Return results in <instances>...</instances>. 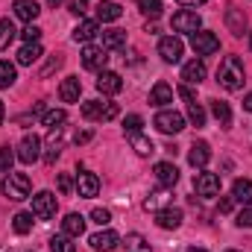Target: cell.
<instances>
[{"label":"cell","mask_w":252,"mask_h":252,"mask_svg":"<svg viewBox=\"0 0 252 252\" xmlns=\"http://www.w3.org/2000/svg\"><path fill=\"white\" fill-rule=\"evenodd\" d=\"M21 38H24L27 44H32V41H38V38H41V30H38L35 24H27V27L21 30Z\"/></svg>","instance_id":"obj_41"},{"label":"cell","mask_w":252,"mask_h":252,"mask_svg":"<svg viewBox=\"0 0 252 252\" xmlns=\"http://www.w3.org/2000/svg\"><path fill=\"white\" fill-rule=\"evenodd\" d=\"M179 94L185 97V103H196V97H193V91H190L188 85H179Z\"/></svg>","instance_id":"obj_49"},{"label":"cell","mask_w":252,"mask_h":252,"mask_svg":"<svg viewBox=\"0 0 252 252\" xmlns=\"http://www.w3.org/2000/svg\"><path fill=\"white\" fill-rule=\"evenodd\" d=\"M32 214H35L38 220H50V217L56 214V196H53L50 190H38V193L32 196Z\"/></svg>","instance_id":"obj_6"},{"label":"cell","mask_w":252,"mask_h":252,"mask_svg":"<svg viewBox=\"0 0 252 252\" xmlns=\"http://www.w3.org/2000/svg\"><path fill=\"white\" fill-rule=\"evenodd\" d=\"M244 76H247V70H244V62H241L238 56H226V59L220 62L217 82H220L226 91H238V88H244Z\"/></svg>","instance_id":"obj_1"},{"label":"cell","mask_w":252,"mask_h":252,"mask_svg":"<svg viewBox=\"0 0 252 252\" xmlns=\"http://www.w3.org/2000/svg\"><path fill=\"white\" fill-rule=\"evenodd\" d=\"M106 50L103 47H94V44H85V50H82V67H88V70H103L106 67Z\"/></svg>","instance_id":"obj_14"},{"label":"cell","mask_w":252,"mask_h":252,"mask_svg":"<svg viewBox=\"0 0 252 252\" xmlns=\"http://www.w3.org/2000/svg\"><path fill=\"white\" fill-rule=\"evenodd\" d=\"M30 190H32V185H30V176L27 173H6V182H3V193L9 196V199H15V202H21V199H27L30 196Z\"/></svg>","instance_id":"obj_2"},{"label":"cell","mask_w":252,"mask_h":252,"mask_svg":"<svg viewBox=\"0 0 252 252\" xmlns=\"http://www.w3.org/2000/svg\"><path fill=\"white\" fill-rule=\"evenodd\" d=\"M67 121V112L64 109H53V112H44V126L47 129H56V126H62Z\"/></svg>","instance_id":"obj_38"},{"label":"cell","mask_w":252,"mask_h":252,"mask_svg":"<svg viewBox=\"0 0 252 252\" xmlns=\"http://www.w3.org/2000/svg\"><path fill=\"white\" fill-rule=\"evenodd\" d=\"M244 109H247V112H252V94H247V100H244Z\"/></svg>","instance_id":"obj_52"},{"label":"cell","mask_w":252,"mask_h":252,"mask_svg":"<svg viewBox=\"0 0 252 252\" xmlns=\"http://www.w3.org/2000/svg\"><path fill=\"white\" fill-rule=\"evenodd\" d=\"M250 50H252V35H250Z\"/></svg>","instance_id":"obj_56"},{"label":"cell","mask_w":252,"mask_h":252,"mask_svg":"<svg viewBox=\"0 0 252 252\" xmlns=\"http://www.w3.org/2000/svg\"><path fill=\"white\" fill-rule=\"evenodd\" d=\"M50 252H76V247L70 244V235H53L50 238Z\"/></svg>","instance_id":"obj_36"},{"label":"cell","mask_w":252,"mask_h":252,"mask_svg":"<svg viewBox=\"0 0 252 252\" xmlns=\"http://www.w3.org/2000/svg\"><path fill=\"white\" fill-rule=\"evenodd\" d=\"M12 161H15L12 147H0V170H3V173H9V170H12Z\"/></svg>","instance_id":"obj_40"},{"label":"cell","mask_w":252,"mask_h":252,"mask_svg":"<svg viewBox=\"0 0 252 252\" xmlns=\"http://www.w3.org/2000/svg\"><path fill=\"white\" fill-rule=\"evenodd\" d=\"M182 50H185V44H182V38H176V35H167V38L158 41V56L167 64L179 62V59H182Z\"/></svg>","instance_id":"obj_9"},{"label":"cell","mask_w":252,"mask_h":252,"mask_svg":"<svg viewBox=\"0 0 252 252\" xmlns=\"http://www.w3.org/2000/svg\"><path fill=\"white\" fill-rule=\"evenodd\" d=\"M141 126H144V118H141V115H129V118L124 121L126 135H132V132H141Z\"/></svg>","instance_id":"obj_42"},{"label":"cell","mask_w":252,"mask_h":252,"mask_svg":"<svg viewBox=\"0 0 252 252\" xmlns=\"http://www.w3.org/2000/svg\"><path fill=\"white\" fill-rule=\"evenodd\" d=\"M91 138H94V132H91V129H82V132H76V135H73V141H76V144H88Z\"/></svg>","instance_id":"obj_48"},{"label":"cell","mask_w":252,"mask_h":252,"mask_svg":"<svg viewBox=\"0 0 252 252\" xmlns=\"http://www.w3.org/2000/svg\"><path fill=\"white\" fill-rule=\"evenodd\" d=\"M76 190H79V196L91 199V196H97V190H100V179H97L94 173H88V170H79V173H76Z\"/></svg>","instance_id":"obj_15"},{"label":"cell","mask_w":252,"mask_h":252,"mask_svg":"<svg viewBox=\"0 0 252 252\" xmlns=\"http://www.w3.org/2000/svg\"><path fill=\"white\" fill-rule=\"evenodd\" d=\"M97 35H100V24H97V21H82V24L73 30V41H85V44L94 41Z\"/></svg>","instance_id":"obj_22"},{"label":"cell","mask_w":252,"mask_h":252,"mask_svg":"<svg viewBox=\"0 0 252 252\" xmlns=\"http://www.w3.org/2000/svg\"><path fill=\"white\" fill-rule=\"evenodd\" d=\"M138 6H141V12H144L147 18H153V21L161 15V0H141Z\"/></svg>","instance_id":"obj_39"},{"label":"cell","mask_w":252,"mask_h":252,"mask_svg":"<svg viewBox=\"0 0 252 252\" xmlns=\"http://www.w3.org/2000/svg\"><path fill=\"white\" fill-rule=\"evenodd\" d=\"M91 220H94L97 226H109V223H112V214H109V208H94V211H91Z\"/></svg>","instance_id":"obj_43"},{"label":"cell","mask_w":252,"mask_h":252,"mask_svg":"<svg viewBox=\"0 0 252 252\" xmlns=\"http://www.w3.org/2000/svg\"><path fill=\"white\" fill-rule=\"evenodd\" d=\"M24 164H32L41 158V138L38 135H24L21 144H18V153H15Z\"/></svg>","instance_id":"obj_5"},{"label":"cell","mask_w":252,"mask_h":252,"mask_svg":"<svg viewBox=\"0 0 252 252\" xmlns=\"http://www.w3.org/2000/svg\"><path fill=\"white\" fill-rule=\"evenodd\" d=\"M12 9H15V15H18L21 21H27V24H32V21L41 15V6H38L35 0H15Z\"/></svg>","instance_id":"obj_18"},{"label":"cell","mask_w":252,"mask_h":252,"mask_svg":"<svg viewBox=\"0 0 252 252\" xmlns=\"http://www.w3.org/2000/svg\"><path fill=\"white\" fill-rule=\"evenodd\" d=\"M193 188H196V193H199L202 199H211V196L220 193V176H217V173H196Z\"/></svg>","instance_id":"obj_10"},{"label":"cell","mask_w":252,"mask_h":252,"mask_svg":"<svg viewBox=\"0 0 252 252\" xmlns=\"http://www.w3.org/2000/svg\"><path fill=\"white\" fill-rule=\"evenodd\" d=\"M62 62H64L62 56H50V62L41 67V79H47V76H50L53 70H59V67H62Z\"/></svg>","instance_id":"obj_44"},{"label":"cell","mask_w":252,"mask_h":252,"mask_svg":"<svg viewBox=\"0 0 252 252\" xmlns=\"http://www.w3.org/2000/svg\"><path fill=\"white\" fill-rule=\"evenodd\" d=\"M62 229H64V235L79 238V235L85 232V217H82V214H67L62 220Z\"/></svg>","instance_id":"obj_28"},{"label":"cell","mask_w":252,"mask_h":252,"mask_svg":"<svg viewBox=\"0 0 252 252\" xmlns=\"http://www.w3.org/2000/svg\"><path fill=\"white\" fill-rule=\"evenodd\" d=\"M199 27H202V18L193 12V9H182V12H176L173 15V30L176 32H199Z\"/></svg>","instance_id":"obj_8"},{"label":"cell","mask_w":252,"mask_h":252,"mask_svg":"<svg viewBox=\"0 0 252 252\" xmlns=\"http://www.w3.org/2000/svg\"><path fill=\"white\" fill-rule=\"evenodd\" d=\"M3 115H6V109H3V100H0V124H3Z\"/></svg>","instance_id":"obj_53"},{"label":"cell","mask_w":252,"mask_h":252,"mask_svg":"<svg viewBox=\"0 0 252 252\" xmlns=\"http://www.w3.org/2000/svg\"><path fill=\"white\" fill-rule=\"evenodd\" d=\"M238 226H244V229H252V208H244V211L238 214Z\"/></svg>","instance_id":"obj_46"},{"label":"cell","mask_w":252,"mask_h":252,"mask_svg":"<svg viewBox=\"0 0 252 252\" xmlns=\"http://www.w3.org/2000/svg\"><path fill=\"white\" fill-rule=\"evenodd\" d=\"M167 205H170V193L164 188L147 193V199H144V208H147V211H161V208H167Z\"/></svg>","instance_id":"obj_26"},{"label":"cell","mask_w":252,"mask_h":252,"mask_svg":"<svg viewBox=\"0 0 252 252\" xmlns=\"http://www.w3.org/2000/svg\"><path fill=\"white\" fill-rule=\"evenodd\" d=\"M129 144H132V150H135L138 156H144V158L156 153V144H153L147 135H141V132H132V135H129Z\"/></svg>","instance_id":"obj_25"},{"label":"cell","mask_w":252,"mask_h":252,"mask_svg":"<svg viewBox=\"0 0 252 252\" xmlns=\"http://www.w3.org/2000/svg\"><path fill=\"white\" fill-rule=\"evenodd\" d=\"M126 252H153V247L144 235L132 232V235H126Z\"/></svg>","instance_id":"obj_32"},{"label":"cell","mask_w":252,"mask_h":252,"mask_svg":"<svg viewBox=\"0 0 252 252\" xmlns=\"http://www.w3.org/2000/svg\"><path fill=\"white\" fill-rule=\"evenodd\" d=\"M153 124H156L158 132H164V135H176V132L185 129V118H182L179 112H158Z\"/></svg>","instance_id":"obj_7"},{"label":"cell","mask_w":252,"mask_h":252,"mask_svg":"<svg viewBox=\"0 0 252 252\" xmlns=\"http://www.w3.org/2000/svg\"><path fill=\"white\" fill-rule=\"evenodd\" d=\"M232 196H235V202L250 205L252 202V179H235V185H232Z\"/></svg>","instance_id":"obj_27"},{"label":"cell","mask_w":252,"mask_h":252,"mask_svg":"<svg viewBox=\"0 0 252 252\" xmlns=\"http://www.w3.org/2000/svg\"><path fill=\"white\" fill-rule=\"evenodd\" d=\"M15 35H18L15 24H12L9 18H3V21H0V50H6V47L15 41Z\"/></svg>","instance_id":"obj_34"},{"label":"cell","mask_w":252,"mask_h":252,"mask_svg":"<svg viewBox=\"0 0 252 252\" xmlns=\"http://www.w3.org/2000/svg\"><path fill=\"white\" fill-rule=\"evenodd\" d=\"M226 27H229L232 35H244V30H247V15H244V9H238V6L226 9Z\"/></svg>","instance_id":"obj_20"},{"label":"cell","mask_w":252,"mask_h":252,"mask_svg":"<svg viewBox=\"0 0 252 252\" xmlns=\"http://www.w3.org/2000/svg\"><path fill=\"white\" fill-rule=\"evenodd\" d=\"M188 252H205V250H202V247H190Z\"/></svg>","instance_id":"obj_54"},{"label":"cell","mask_w":252,"mask_h":252,"mask_svg":"<svg viewBox=\"0 0 252 252\" xmlns=\"http://www.w3.org/2000/svg\"><path fill=\"white\" fill-rule=\"evenodd\" d=\"M211 115L217 118L220 126L232 124V109H229V103H223V100H211Z\"/></svg>","instance_id":"obj_31"},{"label":"cell","mask_w":252,"mask_h":252,"mask_svg":"<svg viewBox=\"0 0 252 252\" xmlns=\"http://www.w3.org/2000/svg\"><path fill=\"white\" fill-rule=\"evenodd\" d=\"M121 15H124V9H121L118 3H112V0H100V6H97V21L109 24V21H118Z\"/></svg>","instance_id":"obj_24"},{"label":"cell","mask_w":252,"mask_h":252,"mask_svg":"<svg viewBox=\"0 0 252 252\" xmlns=\"http://www.w3.org/2000/svg\"><path fill=\"white\" fill-rule=\"evenodd\" d=\"M67 9L73 15H85L88 12V0H67Z\"/></svg>","instance_id":"obj_45"},{"label":"cell","mask_w":252,"mask_h":252,"mask_svg":"<svg viewBox=\"0 0 252 252\" xmlns=\"http://www.w3.org/2000/svg\"><path fill=\"white\" fill-rule=\"evenodd\" d=\"M79 94H82V82H79V76H67V79H62V85H59V97H62V103H76Z\"/></svg>","instance_id":"obj_19"},{"label":"cell","mask_w":252,"mask_h":252,"mask_svg":"<svg viewBox=\"0 0 252 252\" xmlns=\"http://www.w3.org/2000/svg\"><path fill=\"white\" fill-rule=\"evenodd\" d=\"M0 252H6V250H3V247H0Z\"/></svg>","instance_id":"obj_58"},{"label":"cell","mask_w":252,"mask_h":252,"mask_svg":"<svg viewBox=\"0 0 252 252\" xmlns=\"http://www.w3.org/2000/svg\"><path fill=\"white\" fill-rule=\"evenodd\" d=\"M188 121L196 126V129L205 126V109H202L199 103H188Z\"/></svg>","instance_id":"obj_37"},{"label":"cell","mask_w":252,"mask_h":252,"mask_svg":"<svg viewBox=\"0 0 252 252\" xmlns=\"http://www.w3.org/2000/svg\"><path fill=\"white\" fill-rule=\"evenodd\" d=\"M150 103H153V106H167V103H173V88H170L167 82H156L153 91H150Z\"/></svg>","instance_id":"obj_23"},{"label":"cell","mask_w":252,"mask_h":252,"mask_svg":"<svg viewBox=\"0 0 252 252\" xmlns=\"http://www.w3.org/2000/svg\"><path fill=\"white\" fill-rule=\"evenodd\" d=\"M190 47H193V53H196V56H211V53H217V50H220V38H217L214 32L199 30V32H193V35H190Z\"/></svg>","instance_id":"obj_4"},{"label":"cell","mask_w":252,"mask_h":252,"mask_svg":"<svg viewBox=\"0 0 252 252\" xmlns=\"http://www.w3.org/2000/svg\"><path fill=\"white\" fill-rule=\"evenodd\" d=\"M59 190H62V193H70V190H73V179H70L67 173H59Z\"/></svg>","instance_id":"obj_47"},{"label":"cell","mask_w":252,"mask_h":252,"mask_svg":"<svg viewBox=\"0 0 252 252\" xmlns=\"http://www.w3.org/2000/svg\"><path fill=\"white\" fill-rule=\"evenodd\" d=\"M32 217H35V214H30V211H18V214L12 217V229H15L18 235H27V232L32 229Z\"/></svg>","instance_id":"obj_33"},{"label":"cell","mask_w":252,"mask_h":252,"mask_svg":"<svg viewBox=\"0 0 252 252\" xmlns=\"http://www.w3.org/2000/svg\"><path fill=\"white\" fill-rule=\"evenodd\" d=\"M124 44H126L124 30H106L103 32V50H121Z\"/></svg>","instance_id":"obj_30"},{"label":"cell","mask_w":252,"mask_h":252,"mask_svg":"<svg viewBox=\"0 0 252 252\" xmlns=\"http://www.w3.org/2000/svg\"><path fill=\"white\" fill-rule=\"evenodd\" d=\"M179 3H182V6H202L205 0H179Z\"/></svg>","instance_id":"obj_51"},{"label":"cell","mask_w":252,"mask_h":252,"mask_svg":"<svg viewBox=\"0 0 252 252\" xmlns=\"http://www.w3.org/2000/svg\"><path fill=\"white\" fill-rule=\"evenodd\" d=\"M41 56H44V50H41V44H38V41L24 44V47H21V53H18V64H32V62H38Z\"/></svg>","instance_id":"obj_29"},{"label":"cell","mask_w":252,"mask_h":252,"mask_svg":"<svg viewBox=\"0 0 252 252\" xmlns=\"http://www.w3.org/2000/svg\"><path fill=\"white\" fill-rule=\"evenodd\" d=\"M91 250L97 252H112L118 250V244H121V235L118 232H112V229H106V232H97V235H91Z\"/></svg>","instance_id":"obj_13"},{"label":"cell","mask_w":252,"mask_h":252,"mask_svg":"<svg viewBox=\"0 0 252 252\" xmlns=\"http://www.w3.org/2000/svg\"><path fill=\"white\" fill-rule=\"evenodd\" d=\"M182 220H185L182 208H173V205H167V208L156 211V226H158V229H179V226H182Z\"/></svg>","instance_id":"obj_12"},{"label":"cell","mask_w":252,"mask_h":252,"mask_svg":"<svg viewBox=\"0 0 252 252\" xmlns=\"http://www.w3.org/2000/svg\"><path fill=\"white\" fill-rule=\"evenodd\" d=\"M205 76H208V67H205L202 59H193V62H188L185 67H182V79H185V85H199Z\"/></svg>","instance_id":"obj_17"},{"label":"cell","mask_w":252,"mask_h":252,"mask_svg":"<svg viewBox=\"0 0 252 252\" xmlns=\"http://www.w3.org/2000/svg\"><path fill=\"white\" fill-rule=\"evenodd\" d=\"M82 118L85 121H115L118 118V103L88 100V103H82Z\"/></svg>","instance_id":"obj_3"},{"label":"cell","mask_w":252,"mask_h":252,"mask_svg":"<svg viewBox=\"0 0 252 252\" xmlns=\"http://www.w3.org/2000/svg\"><path fill=\"white\" fill-rule=\"evenodd\" d=\"M232 205H235V196H223V199H220V211H223V214L232 211Z\"/></svg>","instance_id":"obj_50"},{"label":"cell","mask_w":252,"mask_h":252,"mask_svg":"<svg viewBox=\"0 0 252 252\" xmlns=\"http://www.w3.org/2000/svg\"><path fill=\"white\" fill-rule=\"evenodd\" d=\"M153 173H156V179L161 182V188H173V185L179 182V170H176V164H170V161H158V164L153 167Z\"/></svg>","instance_id":"obj_16"},{"label":"cell","mask_w":252,"mask_h":252,"mask_svg":"<svg viewBox=\"0 0 252 252\" xmlns=\"http://www.w3.org/2000/svg\"><path fill=\"white\" fill-rule=\"evenodd\" d=\"M47 3H50V6H59V3H62V0H47Z\"/></svg>","instance_id":"obj_55"},{"label":"cell","mask_w":252,"mask_h":252,"mask_svg":"<svg viewBox=\"0 0 252 252\" xmlns=\"http://www.w3.org/2000/svg\"><path fill=\"white\" fill-rule=\"evenodd\" d=\"M226 252H238V250H226Z\"/></svg>","instance_id":"obj_57"},{"label":"cell","mask_w":252,"mask_h":252,"mask_svg":"<svg viewBox=\"0 0 252 252\" xmlns=\"http://www.w3.org/2000/svg\"><path fill=\"white\" fill-rule=\"evenodd\" d=\"M97 91L106 94V97L121 94V91H124V79H121V73H115V70H100V76H97Z\"/></svg>","instance_id":"obj_11"},{"label":"cell","mask_w":252,"mask_h":252,"mask_svg":"<svg viewBox=\"0 0 252 252\" xmlns=\"http://www.w3.org/2000/svg\"><path fill=\"white\" fill-rule=\"evenodd\" d=\"M15 79H18L15 64L3 59V62H0V88H12V85H15Z\"/></svg>","instance_id":"obj_35"},{"label":"cell","mask_w":252,"mask_h":252,"mask_svg":"<svg viewBox=\"0 0 252 252\" xmlns=\"http://www.w3.org/2000/svg\"><path fill=\"white\" fill-rule=\"evenodd\" d=\"M208 158H211V147L205 144V141H196L193 147H190V153H188V161H190V167H205L208 164Z\"/></svg>","instance_id":"obj_21"}]
</instances>
